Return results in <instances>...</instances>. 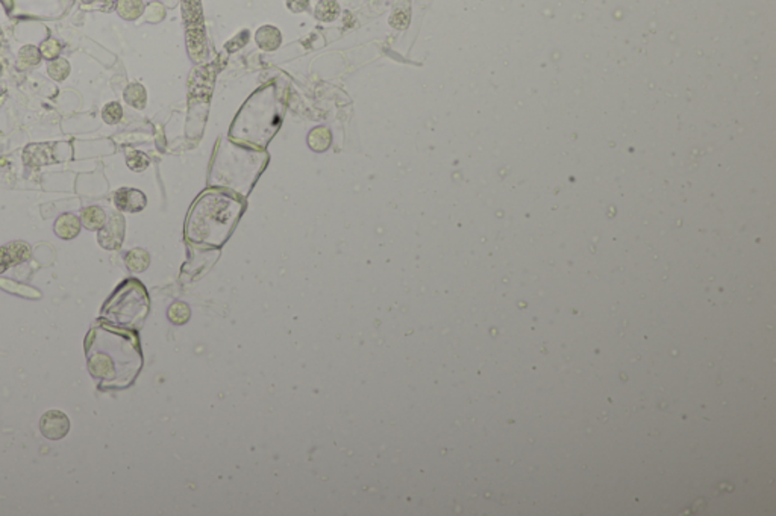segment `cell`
Masks as SVG:
<instances>
[{
  "label": "cell",
  "instance_id": "1",
  "mask_svg": "<svg viewBox=\"0 0 776 516\" xmlns=\"http://www.w3.org/2000/svg\"><path fill=\"white\" fill-rule=\"evenodd\" d=\"M102 332L106 344L99 328H93L85 341V344L97 347V351L85 349L88 354V370L94 379L103 381L106 386H129L136 380L142 365L137 336L108 327H102Z\"/></svg>",
  "mask_w": 776,
  "mask_h": 516
},
{
  "label": "cell",
  "instance_id": "2",
  "mask_svg": "<svg viewBox=\"0 0 776 516\" xmlns=\"http://www.w3.org/2000/svg\"><path fill=\"white\" fill-rule=\"evenodd\" d=\"M244 203L221 191H207L198 199L186 220V238L194 244L220 247L243 213Z\"/></svg>",
  "mask_w": 776,
  "mask_h": 516
},
{
  "label": "cell",
  "instance_id": "3",
  "mask_svg": "<svg viewBox=\"0 0 776 516\" xmlns=\"http://www.w3.org/2000/svg\"><path fill=\"white\" fill-rule=\"evenodd\" d=\"M114 298L119 303L108 300L105 308H111V314L117 317L119 323L124 326H140L149 312V297L146 289L137 280H129L119 288Z\"/></svg>",
  "mask_w": 776,
  "mask_h": 516
},
{
  "label": "cell",
  "instance_id": "4",
  "mask_svg": "<svg viewBox=\"0 0 776 516\" xmlns=\"http://www.w3.org/2000/svg\"><path fill=\"white\" fill-rule=\"evenodd\" d=\"M70 430L68 416L61 411H47L40 418V432L46 439H64Z\"/></svg>",
  "mask_w": 776,
  "mask_h": 516
},
{
  "label": "cell",
  "instance_id": "5",
  "mask_svg": "<svg viewBox=\"0 0 776 516\" xmlns=\"http://www.w3.org/2000/svg\"><path fill=\"white\" fill-rule=\"evenodd\" d=\"M114 202H115V206H117L120 211H126V212L142 211L147 203L145 194L132 188L119 190L115 192Z\"/></svg>",
  "mask_w": 776,
  "mask_h": 516
},
{
  "label": "cell",
  "instance_id": "6",
  "mask_svg": "<svg viewBox=\"0 0 776 516\" xmlns=\"http://www.w3.org/2000/svg\"><path fill=\"white\" fill-rule=\"evenodd\" d=\"M123 227H124L123 217H117V215L112 217L111 223L105 229H102V232L99 234L101 245L105 248H110V250L119 248L123 241Z\"/></svg>",
  "mask_w": 776,
  "mask_h": 516
},
{
  "label": "cell",
  "instance_id": "7",
  "mask_svg": "<svg viewBox=\"0 0 776 516\" xmlns=\"http://www.w3.org/2000/svg\"><path fill=\"white\" fill-rule=\"evenodd\" d=\"M29 256V247L22 243H15L3 247L0 250V273L5 271L8 266L19 264L24 259H28Z\"/></svg>",
  "mask_w": 776,
  "mask_h": 516
},
{
  "label": "cell",
  "instance_id": "8",
  "mask_svg": "<svg viewBox=\"0 0 776 516\" xmlns=\"http://www.w3.org/2000/svg\"><path fill=\"white\" fill-rule=\"evenodd\" d=\"M79 230H81V221L73 213H64L55 223V232L62 239L75 238L79 234Z\"/></svg>",
  "mask_w": 776,
  "mask_h": 516
},
{
  "label": "cell",
  "instance_id": "9",
  "mask_svg": "<svg viewBox=\"0 0 776 516\" xmlns=\"http://www.w3.org/2000/svg\"><path fill=\"white\" fill-rule=\"evenodd\" d=\"M106 221V215L102 208L99 206H90L82 211V225L88 230H99L103 227Z\"/></svg>",
  "mask_w": 776,
  "mask_h": 516
},
{
  "label": "cell",
  "instance_id": "10",
  "mask_svg": "<svg viewBox=\"0 0 776 516\" xmlns=\"http://www.w3.org/2000/svg\"><path fill=\"white\" fill-rule=\"evenodd\" d=\"M308 144L316 152H325L331 146V132L326 128H316L309 132Z\"/></svg>",
  "mask_w": 776,
  "mask_h": 516
},
{
  "label": "cell",
  "instance_id": "11",
  "mask_svg": "<svg viewBox=\"0 0 776 516\" xmlns=\"http://www.w3.org/2000/svg\"><path fill=\"white\" fill-rule=\"evenodd\" d=\"M340 14V6L335 0H320L316 8V17L322 22H334Z\"/></svg>",
  "mask_w": 776,
  "mask_h": 516
},
{
  "label": "cell",
  "instance_id": "12",
  "mask_svg": "<svg viewBox=\"0 0 776 516\" xmlns=\"http://www.w3.org/2000/svg\"><path fill=\"white\" fill-rule=\"evenodd\" d=\"M276 33H279V32H278V29H274L273 26H264V28L258 31V33H256L258 46H260L264 50H267V52L278 49L281 41L279 40H272V37Z\"/></svg>",
  "mask_w": 776,
  "mask_h": 516
},
{
  "label": "cell",
  "instance_id": "13",
  "mask_svg": "<svg viewBox=\"0 0 776 516\" xmlns=\"http://www.w3.org/2000/svg\"><path fill=\"white\" fill-rule=\"evenodd\" d=\"M149 262H150L149 255L145 250H140V248H136V250L129 252L128 256H126L128 268L133 273L145 271L149 266Z\"/></svg>",
  "mask_w": 776,
  "mask_h": 516
},
{
  "label": "cell",
  "instance_id": "14",
  "mask_svg": "<svg viewBox=\"0 0 776 516\" xmlns=\"http://www.w3.org/2000/svg\"><path fill=\"white\" fill-rule=\"evenodd\" d=\"M167 315L173 324L182 326L190 319V308L185 303H182V301H177V303H173L170 308H168Z\"/></svg>",
  "mask_w": 776,
  "mask_h": 516
},
{
  "label": "cell",
  "instance_id": "15",
  "mask_svg": "<svg viewBox=\"0 0 776 516\" xmlns=\"http://www.w3.org/2000/svg\"><path fill=\"white\" fill-rule=\"evenodd\" d=\"M122 119V108L119 103H110L105 106L103 109V120L110 124H115L119 123V120Z\"/></svg>",
  "mask_w": 776,
  "mask_h": 516
}]
</instances>
